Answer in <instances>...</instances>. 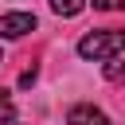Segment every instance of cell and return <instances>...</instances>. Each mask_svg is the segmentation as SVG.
Masks as SVG:
<instances>
[{
	"mask_svg": "<svg viewBox=\"0 0 125 125\" xmlns=\"http://www.w3.org/2000/svg\"><path fill=\"white\" fill-rule=\"evenodd\" d=\"M4 121H16V105H12V98L0 90V125H4Z\"/></svg>",
	"mask_w": 125,
	"mask_h": 125,
	"instance_id": "5b68a950",
	"label": "cell"
},
{
	"mask_svg": "<svg viewBox=\"0 0 125 125\" xmlns=\"http://www.w3.org/2000/svg\"><path fill=\"white\" fill-rule=\"evenodd\" d=\"M82 8H86V0H51V12H55V16H66V20L78 16Z\"/></svg>",
	"mask_w": 125,
	"mask_h": 125,
	"instance_id": "277c9868",
	"label": "cell"
},
{
	"mask_svg": "<svg viewBox=\"0 0 125 125\" xmlns=\"http://www.w3.org/2000/svg\"><path fill=\"white\" fill-rule=\"evenodd\" d=\"M66 125H109V117H105L98 105L82 102V105H70V113H66Z\"/></svg>",
	"mask_w": 125,
	"mask_h": 125,
	"instance_id": "3957f363",
	"label": "cell"
},
{
	"mask_svg": "<svg viewBox=\"0 0 125 125\" xmlns=\"http://www.w3.org/2000/svg\"><path fill=\"white\" fill-rule=\"evenodd\" d=\"M27 31H35L31 12H4L0 16V39H23Z\"/></svg>",
	"mask_w": 125,
	"mask_h": 125,
	"instance_id": "7a4b0ae2",
	"label": "cell"
},
{
	"mask_svg": "<svg viewBox=\"0 0 125 125\" xmlns=\"http://www.w3.org/2000/svg\"><path fill=\"white\" fill-rule=\"evenodd\" d=\"M125 51V31H113V27H105V31H90V35H82L78 39V55L82 59H117Z\"/></svg>",
	"mask_w": 125,
	"mask_h": 125,
	"instance_id": "6da1fadb",
	"label": "cell"
},
{
	"mask_svg": "<svg viewBox=\"0 0 125 125\" xmlns=\"http://www.w3.org/2000/svg\"><path fill=\"white\" fill-rule=\"evenodd\" d=\"M4 125H16V121H4Z\"/></svg>",
	"mask_w": 125,
	"mask_h": 125,
	"instance_id": "ba28073f",
	"label": "cell"
},
{
	"mask_svg": "<svg viewBox=\"0 0 125 125\" xmlns=\"http://www.w3.org/2000/svg\"><path fill=\"white\" fill-rule=\"evenodd\" d=\"M90 4H94L98 12H121V8H125V0H90Z\"/></svg>",
	"mask_w": 125,
	"mask_h": 125,
	"instance_id": "52a82bcc",
	"label": "cell"
},
{
	"mask_svg": "<svg viewBox=\"0 0 125 125\" xmlns=\"http://www.w3.org/2000/svg\"><path fill=\"white\" fill-rule=\"evenodd\" d=\"M0 62H4V51H0Z\"/></svg>",
	"mask_w": 125,
	"mask_h": 125,
	"instance_id": "9c48e42d",
	"label": "cell"
},
{
	"mask_svg": "<svg viewBox=\"0 0 125 125\" xmlns=\"http://www.w3.org/2000/svg\"><path fill=\"white\" fill-rule=\"evenodd\" d=\"M102 74H105L109 82H117V78L125 74V62H117V59H105V70H102Z\"/></svg>",
	"mask_w": 125,
	"mask_h": 125,
	"instance_id": "8992f818",
	"label": "cell"
}]
</instances>
